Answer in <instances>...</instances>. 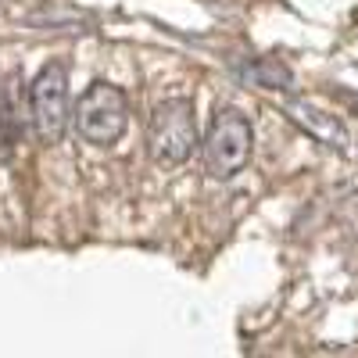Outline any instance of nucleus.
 <instances>
[{"instance_id":"1","label":"nucleus","mask_w":358,"mask_h":358,"mask_svg":"<svg viewBox=\"0 0 358 358\" xmlns=\"http://www.w3.org/2000/svg\"><path fill=\"white\" fill-rule=\"evenodd\" d=\"M255 151V129H251V118L236 108H219L212 126H208L204 136V165L215 179H229L236 176Z\"/></svg>"},{"instance_id":"2","label":"nucleus","mask_w":358,"mask_h":358,"mask_svg":"<svg viewBox=\"0 0 358 358\" xmlns=\"http://www.w3.org/2000/svg\"><path fill=\"white\" fill-rule=\"evenodd\" d=\"M197 143V115L187 97H172L158 104L151 129H147V151L162 169H176L194 155Z\"/></svg>"},{"instance_id":"3","label":"nucleus","mask_w":358,"mask_h":358,"mask_svg":"<svg viewBox=\"0 0 358 358\" xmlns=\"http://www.w3.org/2000/svg\"><path fill=\"white\" fill-rule=\"evenodd\" d=\"M129 122V101L115 83H94L79 97L76 108V129L86 143L94 147H111L122 140Z\"/></svg>"},{"instance_id":"4","label":"nucleus","mask_w":358,"mask_h":358,"mask_svg":"<svg viewBox=\"0 0 358 358\" xmlns=\"http://www.w3.org/2000/svg\"><path fill=\"white\" fill-rule=\"evenodd\" d=\"M29 108H33V126L40 129L43 140L57 143L65 136L72 101H69V72L62 62H50L36 72L33 90H29Z\"/></svg>"},{"instance_id":"5","label":"nucleus","mask_w":358,"mask_h":358,"mask_svg":"<svg viewBox=\"0 0 358 358\" xmlns=\"http://www.w3.org/2000/svg\"><path fill=\"white\" fill-rule=\"evenodd\" d=\"M287 111H290L312 136H319L322 143L344 147V126L337 122L334 115H326V111H319V108H305V104H287Z\"/></svg>"},{"instance_id":"6","label":"nucleus","mask_w":358,"mask_h":358,"mask_svg":"<svg viewBox=\"0 0 358 358\" xmlns=\"http://www.w3.org/2000/svg\"><path fill=\"white\" fill-rule=\"evenodd\" d=\"M241 76L255 86H268V90H290L294 76L287 65H280L276 57H251L248 65H241Z\"/></svg>"}]
</instances>
